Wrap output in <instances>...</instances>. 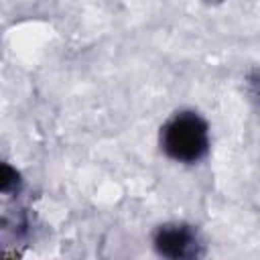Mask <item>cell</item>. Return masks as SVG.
<instances>
[{"instance_id":"cell-1","label":"cell","mask_w":260,"mask_h":260,"mask_svg":"<svg viewBox=\"0 0 260 260\" xmlns=\"http://www.w3.org/2000/svg\"><path fill=\"white\" fill-rule=\"evenodd\" d=\"M162 152L183 165H195L209 152V126L195 110L175 112L160 128Z\"/></svg>"},{"instance_id":"cell-2","label":"cell","mask_w":260,"mask_h":260,"mask_svg":"<svg viewBox=\"0 0 260 260\" xmlns=\"http://www.w3.org/2000/svg\"><path fill=\"white\" fill-rule=\"evenodd\" d=\"M152 246L158 256L171 258V260L197 258L203 248L197 230L193 225L181 223V221H171V223L158 225L152 236Z\"/></svg>"},{"instance_id":"cell-3","label":"cell","mask_w":260,"mask_h":260,"mask_svg":"<svg viewBox=\"0 0 260 260\" xmlns=\"http://www.w3.org/2000/svg\"><path fill=\"white\" fill-rule=\"evenodd\" d=\"M248 87H250L252 98L260 104V71H252L248 75Z\"/></svg>"}]
</instances>
